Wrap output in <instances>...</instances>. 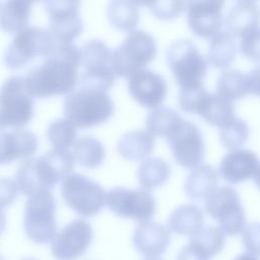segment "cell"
I'll list each match as a JSON object with an SVG mask.
<instances>
[{
    "instance_id": "obj_40",
    "label": "cell",
    "mask_w": 260,
    "mask_h": 260,
    "mask_svg": "<svg viewBox=\"0 0 260 260\" xmlns=\"http://www.w3.org/2000/svg\"><path fill=\"white\" fill-rule=\"evenodd\" d=\"M18 186L16 182L7 177L0 178V209L11 205L17 198Z\"/></svg>"
},
{
    "instance_id": "obj_38",
    "label": "cell",
    "mask_w": 260,
    "mask_h": 260,
    "mask_svg": "<svg viewBox=\"0 0 260 260\" xmlns=\"http://www.w3.org/2000/svg\"><path fill=\"white\" fill-rule=\"evenodd\" d=\"M205 93L206 89L204 84L188 88H180L179 104L181 109L185 112L195 113L200 100Z\"/></svg>"
},
{
    "instance_id": "obj_43",
    "label": "cell",
    "mask_w": 260,
    "mask_h": 260,
    "mask_svg": "<svg viewBox=\"0 0 260 260\" xmlns=\"http://www.w3.org/2000/svg\"><path fill=\"white\" fill-rule=\"evenodd\" d=\"M234 260H259V259L257 257L245 252V253H242L239 256H237Z\"/></svg>"
},
{
    "instance_id": "obj_46",
    "label": "cell",
    "mask_w": 260,
    "mask_h": 260,
    "mask_svg": "<svg viewBox=\"0 0 260 260\" xmlns=\"http://www.w3.org/2000/svg\"><path fill=\"white\" fill-rule=\"evenodd\" d=\"M144 260H162V259H160L158 257H149V258H145Z\"/></svg>"
},
{
    "instance_id": "obj_13",
    "label": "cell",
    "mask_w": 260,
    "mask_h": 260,
    "mask_svg": "<svg viewBox=\"0 0 260 260\" xmlns=\"http://www.w3.org/2000/svg\"><path fill=\"white\" fill-rule=\"evenodd\" d=\"M49 15L48 31L60 44H71L82 31L79 1H46Z\"/></svg>"
},
{
    "instance_id": "obj_25",
    "label": "cell",
    "mask_w": 260,
    "mask_h": 260,
    "mask_svg": "<svg viewBox=\"0 0 260 260\" xmlns=\"http://www.w3.org/2000/svg\"><path fill=\"white\" fill-rule=\"evenodd\" d=\"M32 3L12 0L0 2V28L7 32H18L27 26Z\"/></svg>"
},
{
    "instance_id": "obj_23",
    "label": "cell",
    "mask_w": 260,
    "mask_h": 260,
    "mask_svg": "<svg viewBox=\"0 0 260 260\" xmlns=\"http://www.w3.org/2000/svg\"><path fill=\"white\" fill-rule=\"evenodd\" d=\"M204 215L200 207L192 203L177 206L169 215L168 224L172 232L182 236H193L202 226Z\"/></svg>"
},
{
    "instance_id": "obj_18",
    "label": "cell",
    "mask_w": 260,
    "mask_h": 260,
    "mask_svg": "<svg viewBox=\"0 0 260 260\" xmlns=\"http://www.w3.org/2000/svg\"><path fill=\"white\" fill-rule=\"evenodd\" d=\"M38 137L27 129L0 130V165L29 158L38 149Z\"/></svg>"
},
{
    "instance_id": "obj_30",
    "label": "cell",
    "mask_w": 260,
    "mask_h": 260,
    "mask_svg": "<svg viewBox=\"0 0 260 260\" xmlns=\"http://www.w3.org/2000/svg\"><path fill=\"white\" fill-rule=\"evenodd\" d=\"M171 175L170 165L161 157H148L141 161L137 169L139 184L145 189L161 186Z\"/></svg>"
},
{
    "instance_id": "obj_24",
    "label": "cell",
    "mask_w": 260,
    "mask_h": 260,
    "mask_svg": "<svg viewBox=\"0 0 260 260\" xmlns=\"http://www.w3.org/2000/svg\"><path fill=\"white\" fill-rule=\"evenodd\" d=\"M217 181L218 174L212 166L198 165L187 175L184 189L190 198L202 199L216 187Z\"/></svg>"
},
{
    "instance_id": "obj_45",
    "label": "cell",
    "mask_w": 260,
    "mask_h": 260,
    "mask_svg": "<svg viewBox=\"0 0 260 260\" xmlns=\"http://www.w3.org/2000/svg\"><path fill=\"white\" fill-rule=\"evenodd\" d=\"M254 182L255 184L258 186V188L260 189V164L258 165L255 174H254Z\"/></svg>"
},
{
    "instance_id": "obj_31",
    "label": "cell",
    "mask_w": 260,
    "mask_h": 260,
    "mask_svg": "<svg viewBox=\"0 0 260 260\" xmlns=\"http://www.w3.org/2000/svg\"><path fill=\"white\" fill-rule=\"evenodd\" d=\"M73 157L87 169L99 167L105 159L106 150L103 143L91 135L76 139L73 145Z\"/></svg>"
},
{
    "instance_id": "obj_9",
    "label": "cell",
    "mask_w": 260,
    "mask_h": 260,
    "mask_svg": "<svg viewBox=\"0 0 260 260\" xmlns=\"http://www.w3.org/2000/svg\"><path fill=\"white\" fill-rule=\"evenodd\" d=\"M57 42L48 29L39 26H26L16 32L7 46L3 61L10 69H19L37 57L48 55Z\"/></svg>"
},
{
    "instance_id": "obj_27",
    "label": "cell",
    "mask_w": 260,
    "mask_h": 260,
    "mask_svg": "<svg viewBox=\"0 0 260 260\" xmlns=\"http://www.w3.org/2000/svg\"><path fill=\"white\" fill-rule=\"evenodd\" d=\"M237 52L236 37L228 30H220L209 43L207 60L213 67L225 68L235 60Z\"/></svg>"
},
{
    "instance_id": "obj_42",
    "label": "cell",
    "mask_w": 260,
    "mask_h": 260,
    "mask_svg": "<svg viewBox=\"0 0 260 260\" xmlns=\"http://www.w3.org/2000/svg\"><path fill=\"white\" fill-rule=\"evenodd\" d=\"M247 94L260 96V66H256L245 73Z\"/></svg>"
},
{
    "instance_id": "obj_20",
    "label": "cell",
    "mask_w": 260,
    "mask_h": 260,
    "mask_svg": "<svg viewBox=\"0 0 260 260\" xmlns=\"http://www.w3.org/2000/svg\"><path fill=\"white\" fill-rule=\"evenodd\" d=\"M259 165L256 153L250 149L229 151L220 160L219 174L229 183L236 184L254 176Z\"/></svg>"
},
{
    "instance_id": "obj_21",
    "label": "cell",
    "mask_w": 260,
    "mask_h": 260,
    "mask_svg": "<svg viewBox=\"0 0 260 260\" xmlns=\"http://www.w3.org/2000/svg\"><path fill=\"white\" fill-rule=\"evenodd\" d=\"M224 22L229 32L235 37H240L247 30L259 26V6L254 1H238L229 9Z\"/></svg>"
},
{
    "instance_id": "obj_15",
    "label": "cell",
    "mask_w": 260,
    "mask_h": 260,
    "mask_svg": "<svg viewBox=\"0 0 260 260\" xmlns=\"http://www.w3.org/2000/svg\"><path fill=\"white\" fill-rule=\"evenodd\" d=\"M167 139L177 164L191 168L202 161L205 144L199 127L193 122L183 120Z\"/></svg>"
},
{
    "instance_id": "obj_37",
    "label": "cell",
    "mask_w": 260,
    "mask_h": 260,
    "mask_svg": "<svg viewBox=\"0 0 260 260\" xmlns=\"http://www.w3.org/2000/svg\"><path fill=\"white\" fill-rule=\"evenodd\" d=\"M141 4L146 5L156 17L170 19L177 16L184 9L186 3L183 1H148Z\"/></svg>"
},
{
    "instance_id": "obj_7",
    "label": "cell",
    "mask_w": 260,
    "mask_h": 260,
    "mask_svg": "<svg viewBox=\"0 0 260 260\" xmlns=\"http://www.w3.org/2000/svg\"><path fill=\"white\" fill-rule=\"evenodd\" d=\"M80 66L79 86L108 91L114 84L112 52L103 41L90 40L80 49Z\"/></svg>"
},
{
    "instance_id": "obj_44",
    "label": "cell",
    "mask_w": 260,
    "mask_h": 260,
    "mask_svg": "<svg viewBox=\"0 0 260 260\" xmlns=\"http://www.w3.org/2000/svg\"><path fill=\"white\" fill-rule=\"evenodd\" d=\"M6 228V215L3 210L0 209V235L4 232Z\"/></svg>"
},
{
    "instance_id": "obj_5",
    "label": "cell",
    "mask_w": 260,
    "mask_h": 260,
    "mask_svg": "<svg viewBox=\"0 0 260 260\" xmlns=\"http://www.w3.org/2000/svg\"><path fill=\"white\" fill-rule=\"evenodd\" d=\"M156 43L142 29L130 31L123 43L112 52V68L115 75L129 77L154 59Z\"/></svg>"
},
{
    "instance_id": "obj_32",
    "label": "cell",
    "mask_w": 260,
    "mask_h": 260,
    "mask_svg": "<svg viewBox=\"0 0 260 260\" xmlns=\"http://www.w3.org/2000/svg\"><path fill=\"white\" fill-rule=\"evenodd\" d=\"M217 93L230 102L247 95L245 73L237 69L223 70L216 80Z\"/></svg>"
},
{
    "instance_id": "obj_28",
    "label": "cell",
    "mask_w": 260,
    "mask_h": 260,
    "mask_svg": "<svg viewBox=\"0 0 260 260\" xmlns=\"http://www.w3.org/2000/svg\"><path fill=\"white\" fill-rule=\"evenodd\" d=\"M184 119L172 108L157 107L147 114L145 126L150 135L169 137Z\"/></svg>"
},
{
    "instance_id": "obj_26",
    "label": "cell",
    "mask_w": 260,
    "mask_h": 260,
    "mask_svg": "<svg viewBox=\"0 0 260 260\" xmlns=\"http://www.w3.org/2000/svg\"><path fill=\"white\" fill-rule=\"evenodd\" d=\"M154 146L152 135L143 130H133L121 136L117 150L126 159L138 160L151 153Z\"/></svg>"
},
{
    "instance_id": "obj_1",
    "label": "cell",
    "mask_w": 260,
    "mask_h": 260,
    "mask_svg": "<svg viewBox=\"0 0 260 260\" xmlns=\"http://www.w3.org/2000/svg\"><path fill=\"white\" fill-rule=\"evenodd\" d=\"M80 49L72 43H57L41 63L27 71L25 87L38 99L70 93L78 83Z\"/></svg>"
},
{
    "instance_id": "obj_16",
    "label": "cell",
    "mask_w": 260,
    "mask_h": 260,
    "mask_svg": "<svg viewBox=\"0 0 260 260\" xmlns=\"http://www.w3.org/2000/svg\"><path fill=\"white\" fill-rule=\"evenodd\" d=\"M221 0H200L187 3V21L192 31L203 38H213L222 24Z\"/></svg>"
},
{
    "instance_id": "obj_29",
    "label": "cell",
    "mask_w": 260,
    "mask_h": 260,
    "mask_svg": "<svg viewBox=\"0 0 260 260\" xmlns=\"http://www.w3.org/2000/svg\"><path fill=\"white\" fill-rule=\"evenodd\" d=\"M140 2L128 0H115L110 2L107 15L110 23L119 29L132 30L139 20Z\"/></svg>"
},
{
    "instance_id": "obj_3",
    "label": "cell",
    "mask_w": 260,
    "mask_h": 260,
    "mask_svg": "<svg viewBox=\"0 0 260 260\" xmlns=\"http://www.w3.org/2000/svg\"><path fill=\"white\" fill-rule=\"evenodd\" d=\"M64 115L75 127L89 128L106 122L114 112L107 91L78 86L64 100Z\"/></svg>"
},
{
    "instance_id": "obj_17",
    "label": "cell",
    "mask_w": 260,
    "mask_h": 260,
    "mask_svg": "<svg viewBox=\"0 0 260 260\" xmlns=\"http://www.w3.org/2000/svg\"><path fill=\"white\" fill-rule=\"evenodd\" d=\"M128 89L140 105L146 108H156L162 103L168 85L160 74L144 68L129 76Z\"/></svg>"
},
{
    "instance_id": "obj_48",
    "label": "cell",
    "mask_w": 260,
    "mask_h": 260,
    "mask_svg": "<svg viewBox=\"0 0 260 260\" xmlns=\"http://www.w3.org/2000/svg\"><path fill=\"white\" fill-rule=\"evenodd\" d=\"M0 260H5L4 258H2V257H0Z\"/></svg>"
},
{
    "instance_id": "obj_8",
    "label": "cell",
    "mask_w": 260,
    "mask_h": 260,
    "mask_svg": "<svg viewBox=\"0 0 260 260\" xmlns=\"http://www.w3.org/2000/svg\"><path fill=\"white\" fill-rule=\"evenodd\" d=\"M34 115V98L28 93L24 77L14 75L0 87V129L22 128Z\"/></svg>"
},
{
    "instance_id": "obj_19",
    "label": "cell",
    "mask_w": 260,
    "mask_h": 260,
    "mask_svg": "<svg viewBox=\"0 0 260 260\" xmlns=\"http://www.w3.org/2000/svg\"><path fill=\"white\" fill-rule=\"evenodd\" d=\"M132 242L140 254L147 258L157 257L167 251L171 235L169 229L164 224L148 220L140 222L135 228Z\"/></svg>"
},
{
    "instance_id": "obj_34",
    "label": "cell",
    "mask_w": 260,
    "mask_h": 260,
    "mask_svg": "<svg viewBox=\"0 0 260 260\" xmlns=\"http://www.w3.org/2000/svg\"><path fill=\"white\" fill-rule=\"evenodd\" d=\"M190 242L199 247L209 258H212L223 249L225 237L218 226L206 225L193 235Z\"/></svg>"
},
{
    "instance_id": "obj_14",
    "label": "cell",
    "mask_w": 260,
    "mask_h": 260,
    "mask_svg": "<svg viewBox=\"0 0 260 260\" xmlns=\"http://www.w3.org/2000/svg\"><path fill=\"white\" fill-rule=\"evenodd\" d=\"M93 230L88 221L77 218L59 231L51 242V253L56 260H76L89 248Z\"/></svg>"
},
{
    "instance_id": "obj_6",
    "label": "cell",
    "mask_w": 260,
    "mask_h": 260,
    "mask_svg": "<svg viewBox=\"0 0 260 260\" xmlns=\"http://www.w3.org/2000/svg\"><path fill=\"white\" fill-rule=\"evenodd\" d=\"M56 198L51 191L28 196L24 208L23 229L26 237L37 244H48L57 234Z\"/></svg>"
},
{
    "instance_id": "obj_12",
    "label": "cell",
    "mask_w": 260,
    "mask_h": 260,
    "mask_svg": "<svg viewBox=\"0 0 260 260\" xmlns=\"http://www.w3.org/2000/svg\"><path fill=\"white\" fill-rule=\"evenodd\" d=\"M106 204L116 215L139 222L148 221L155 213V199L146 189L115 187L106 193Z\"/></svg>"
},
{
    "instance_id": "obj_47",
    "label": "cell",
    "mask_w": 260,
    "mask_h": 260,
    "mask_svg": "<svg viewBox=\"0 0 260 260\" xmlns=\"http://www.w3.org/2000/svg\"><path fill=\"white\" fill-rule=\"evenodd\" d=\"M22 260H36V259H32V258H25V259H22Z\"/></svg>"
},
{
    "instance_id": "obj_35",
    "label": "cell",
    "mask_w": 260,
    "mask_h": 260,
    "mask_svg": "<svg viewBox=\"0 0 260 260\" xmlns=\"http://www.w3.org/2000/svg\"><path fill=\"white\" fill-rule=\"evenodd\" d=\"M249 137V127L241 119L234 117L219 128V139L229 149L235 150L242 146Z\"/></svg>"
},
{
    "instance_id": "obj_4",
    "label": "cell",
    "mask_w": 260,
    "mask_h": 260,
    "mask_svg": "<svg viewBox=\"0 0 260 260\" xmlns=\"http://www.w3.org/2000/svg\"><path fill=\"white\" fill-rule=\"evenodd\" d=\"M167 62L180 88L203 84L207 62L192 40L172 42L167 50Z\"/></svg>"
},
{
    "instance_id": "obj_22",
    "label": "cell",
    "mask_w": 260,
    "mask_h": 260,
    "mask_svg": "<svg viewBox=\"0 0 260 260\" xmlns=\"http://www.w3.org/2000/svg\"><path fill=\"white\" fill-rule=\"evenodd\" d=\"M195 113L200 115L207 123L220 128L235 117V106L217 92L206 91Z\"/></svg>"
},
{
    "instance_id": "obj_39",
    "label": "cell",
    "mask_w": 260,
    "mask_h": 260,
    "mask_svg": "<svg viewBox=\"0 0 260 260\" xmlns=\"http://www.w3.org/2000/svg\"><path fill=\"white\" fill-rule=\"evenodd\" d=\"M243 245L247 253L258 258L260 256V222H251L242 232Z\"/></svg>"
},
{
    "instance_id": "obj_41",
    "label": "cell",
    "mask_w": 260,
    "mask_h": 260,
    "mask_svg": "<svg viewBox=\"0 0 260 260\" xmlns=\"http://www.w3.org/2000/svg\"><path fill=\"white\" fill-rule=\"evenodd\" d=\"M176 260H210V258L199 247L189 242L182 248Z\"/></svg>"
},
{
    "instance_id": "obj_2",
    "label": "cell",
    "mask_w": 260,
    "mask_h": 260,
    "mask_svg": "<svg viewBox=\"0 0 260 260\" xmlns=\"http://www.w3.org/2000/svg\"><path fill=\"white\" fill-rule=\"evenodd\" d=\"M75 159L69 150L50 149L20 164L15 174L19 191L27 197L42 191H51L74 169Z\"/></svg>"
},
{
    "instance_id": "obj_11",
    "label": "cell",
    "mask_w": 260,
    "mask_h": 260,
    "mask_svg": "<svg viewBox=\"0 0 260 260\" xmlns=\"http://www.w3.org/2000/svg\"><path fill=\"white\" fill-rule=\"evenodd\" d=\"M61 195L65 203L82 217L98 214L106 203V192L103 187L78 173H71L63 180Z\"/></svg>"
},
{
    "instance_id": "obj_33",
    "label": "cell",
    "mask_w": 260,
    "mask_h": 260,
    "mask_svg": "<svg viewBox=\"0 0 260 260\" xmlns=\"http://www.w3.org/2000/svg\"><path fill=\"white\" fill-rule=\"evenodd\" d=\"M47 137L54 148L69 150L76 141V127L66 118L56 119L50 123Z\"/></svg>"
},
{
    "instance_id": "obj_36",
    "label": "cell",
    "mask_w": 260,
    "mask_h": 260,
    "mask_svg": "<svg viewBox=\"0 0 260 260\" xmlns=\"http://www.w3.org/2000/svg\"><path fill=\"white\" fill-rule=\"evenodd\" d=\"M239 38L241 53L254 62H260V27L249 29Z\"/></svg>"
},
{
    "instance_id": "obj_10",
    "label": "cell",
    "mask_w": 260,
    "mask_h": 260,
    "mask_svg": "<svg viewBox=\"0 0 260 260\" xmlns=\"http://www.w3.org/2000/svg\"><path fill=\"white\" fill-rule=\"evenodd\" d=\"M205 209L215 219L224 235L236 236L246 226V215L241 198L232 186L215 187L205 197Z\"/></svg>"
}]
</instances>
